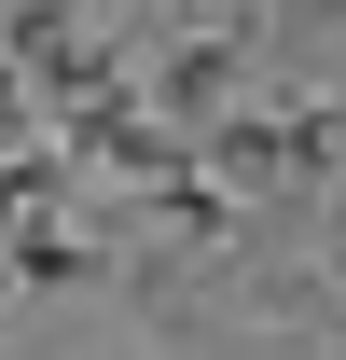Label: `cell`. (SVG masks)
<instances>
[{
	"mask_svg": "<svg viewBox=\"0 0 346 360\" xmlns=\"http://www.w3.org/2000/svg\"><path fill=\"white\" fill-rule=\"evenodd\" d=\"M70 180H84L70 153H28V139H14V153H0V236L42 222V208H70Z\"/></svg>",
	"mask_w": 346,
	"mask_h": 360,
	"instance_id": "277c9868",
	"label": "cell"
},
{
	"mask_svg": "<svg viewBox=\"0 0 346 360\" xmlns=\"http://www.w3.org/2000/svg\"><path fill=\"white\" fill-rule=\"evenodd\" d=\"M14 139H42V84H28V70L0 56V153H14Z\"/></svg>",
	"mask_w": 346,
	"mask_h": 360,
	"instance_id": "5b68a950",
	"label": "cell"
},
{
	"mask_svg": "<svg viewBox=\"0 0 346 360\" xmlns=\"http://www.w3.org/2000/svg\"><path fill=\"white\" fill-rule=\"evenodd\" d=\"M0 277H14V291H84V277H97V236H70V222L42 208V222H14Z\"/></svg>",
	"mask_w": 346,
	"mask_h": 360,
	"instance_id": "3957f363",
	"label": "cell"
},
{
	"mask_svg": "<svg viewBox=\"0 0 346 360\" xmlns=\"http://www.w3.org/2000/svg\"><path fill=\"white\" fill-rule=\"evenodd\" d=\"M333 153H346V111L333 97H277V111H236V97H222L208 125H194V167L208 180H236V194H250V180H333Z\"/></svg>",
	"mask_w": 346,
	"mask_h": 360,
	"instance_id": "6da1fadb",
	"label": "cell"
},
{
	"mask_svg": "<svg viewBox=\"0 0 346 360\" xmlns=\"http://www.w3.org/2000/svg\"><path fill=\"white\" fill-rule=\"evenodd\" d=\"M236 70H250V14H222V28H194V42H167V70H153L139 97H153V111H167L180 139H194V125L222 111V97H236Z\"/></svg>",
	"mask_w": 346,
	"mask_h": 360,
	"instance_id": "7a4b0ae2",
	"label": "cell"
}]
</instances>
